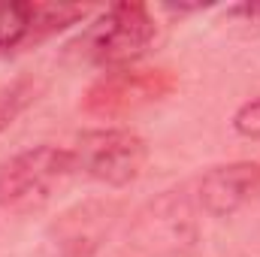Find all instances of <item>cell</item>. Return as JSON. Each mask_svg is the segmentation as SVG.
Instances as JSON below:
<instances>
[{"label":"cell","mask_w":260,"mask_h":257,"mask_svg":"<svg viewBox=\"0 0 260 257\" xmlns=\"http://www.w3.org/2000/svg\"><path fill=\"white\" fill-rule=\"evenodd\" d=\"M76 176L70 148L30 145L0 164V209L30 215L52 203V197Z\"/></svg>","instance_id":"obj_1"},{"label":"cell","mask_w":260,"mask_h":257,"mask_svg":"<svg viewBox=\"0 0 260 257\" xmlns=\"http://www.w3.org/2000/svg\"><path fill=\"white\" fill-rule=\"evenodd\" d=\"M154 37L157 21L145 3H115L82 30L73 49L88 64L103 70H124L154 46Z\"/></svg>","instance_id":"obj_2"},{"label":"cell","mask_w":260,"mask_h":257,"mask_svg":"<svg viewBox=\"0 0 260 257\" xmlns=\"http://www.w3.org/2000/svg\"><path fill=\"white\" fill-rule=\"evenodd\" d=\"M70 154L76 173L109 188H124L142 176L148 164V142L130 127H97L79 133Z\"/></svg>","instance_id":"obj_3"},{"label":"cell","mask_w":260,"mask_h":257,"mask_svg":"<svg viewBox=\"0 0 260 257\" xmlns=\"http://www.w3.org/2000/svg\"><path fill=\"white\" fill-rule=\"evenodd\" d=\"M176 88L170 70H106L85 94L82 109L97 118H124L130 112L167 97Z\"/></svg>","instance_id":"obj_4"},{"label":"cell","mask_w":260,"mask_h":257,"mask_svg":"<svg viewBox=\"0 0 260 257\" xmlns=\"http://www.w3.org/2000/svg\"><path fill=\"white\" fill-rule=\"evenodd\" d=\"M254 194H260V164L251 160L212 167L200 179V203L215 218H230Z\"/></svg>","instance_id":"obj_5"},{"label":"cell","mask_w":260,"mask_h":257,"mask_svg":"<svg viewBox=\"0 0 260 257\" xmlns=\"http://www.w3.org/2000/svg\"><path fill=\"white\" fill-rule=\"evenodd\" d=\"M43 85L37 79H15L9 85H0V133L15 124V118L40 97Z\"/></svg>","instance_id":"obj_6"},{"label":"cell","mask_w":260,"mask_h":257,"mask_svg":"<svg viewBox=\"0 0 260 257\" xmlns=\"http://www.w3.org/2000/svg\"><path fill=\"white\" fill-rule=\"evenodd\" d=\"M34 34V3H0V49H12Z\"/></svg>","instance_id":"obj_7"},{"label":"cell","mask_w":260,"mask_h":257,"mask_svg":"<svg viewBox=\"0 0 260 257\" xmlns=\"http://www.w3.org/2000/svg\"><path fill=\"white\" fill-rule=\"evenodd\" d=\"M88 15V6H64V3H34V30L52 34L67 24H76ZM34 37V34H30Z\"/></svg>","instance_id":"obj_8"},{"label":"cell","mask_w":260,"mask_h":257,"mask_svg":"<svg viewBox=\"0 0 260 257\" xmlns=\"http://www.w3.org/2000/svg\"><path fill=\"white\" fill-rule=\"evenodd\" d=\"M233 130L245 139H260V97L242 103L233 112Z\"/></svg>","instance_id":"obj_9"},{"label":"cell","mask_w":260,"mask_h":257,"mask_svg":"<svg viewBox=\"0 0 260 257\" xmlns=\"http://www.w3.org/2000/svg\"><path fill=\"white\" fill-rule=\"evenodd\" d=\"M230 15H242L248 21H260V3H239L230 9Z\"/></svg>","instance_id":"obj_10"}]
</instances>
